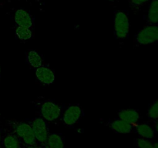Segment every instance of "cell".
<instances>
[{
    "label": "cell",
    "instance_id": "cell-1",
    "mask_svg": "<svg viewBox=\"0 0 158 148\" xmlns=\"http://www.w3.org/2000/svg\"><path fill=\"white\" fill-rule=\"evenodd\" d=\"M114 32L115 38L119 40H125L129 36L130 21L126 12L119 11L114 15Z\"/></svg>",
    "mask_w": 158,
    "mask_h": 148
},
{
    "label": "cell",
    "instance_id": "cell-2",
    "mask_svg": "<svg viewBox=\"0 0 158 148\" xmlns=\"http://www.w3.org/2000/svg\"><path fill=\"white\" fill-rule=\"evenodd\" d=\"M12 128H13L14 134H15L20 139L22 143H24L26 147L35 146L37 144L36 139L29 123H23V122L15 123H13Z\"/></svg>",
    "mask_w": 158,
    "mask_h": 148
},
{
    "label": "cell",
    "instance_id": "cell-3",
    "mask_svg": "<svg viewBox=\"0 0 158 148\" xmlns=\"http://www.w3.org/2000/svg\"><path fill=\"white\" fill-rule=\"evenodd\" d=\"M158 26L149 25L139 31L135 36V42L140 46H145L157 42Z\"/></svg>",
    "mask_w": 158,
    "mask_h": 148
},
{
    "label": "cell",
    "instance_id": "cell-4",
    "mask_svg": "<svg viewBox=\"0 0 158 148\" xmlns=\"http://www.w3.org/2000/svg\"><path fill=\"white\" fill-rule=\"evenodd\" d=\"M36 141L40 145L45 146L49 136V127L46 121L42 117H35L31 120L30 123Z\"/></svg>",
    "mask_w": 158,
    "mask_h": 148
},
{
    "label": "cell",
    "instance_id": "cell-5",
    "mask_svg": "<svg viewBox=\"0 0 158 148\" xmlns=\"http://www.w3.org/2000/svg\"><path fill=\"white\" fill-rule=\"evenodd\" d=\"M40 112L42 118L46 121L52 122L60 117L62 108L60 105L51 100H46L40 104Z\"/></svg>",
    "mask_w": 158,
    "mask_h": 148
},
{
    "label": "cell",
    "instance_id": "cell-6",
    "mask_svg": "<svg viewBox=\"0 0 158 148\" xmlns=\"http://www.w3.org/2000/svg\"><path fill=\"white\" fill-rule=\"evenodd\" d=\"M83 110L77 104L69 105L63 111L62 120L66 126H71L75 125L81 118Z\"/></svg>",
    "mask_w": 158,
    "mask_h": 148
},
{
    "label": "cell",
    "instance_id": "cell-7",
    "mask_svg": "<svg viewBox=\"0 0 158 148\" xmlns=\"http://www.w3.org/2000/svg\"><path fill=\"white\" fill-rule=\"evenodd\" d=\"M35 73L37 80L40 83L46 85V86L52 84L55 81V73L47 66H43L42 65L40 67L36 68L35 70Z\"/></svg>",
    "mask_w": 158,
    "mask_h": 148
},
{
    "label": "cell",
    "instance_id": "cell-8",
    "mask_svg": "<svg viewBox=\"0 0 158 148\" xmlns=\"http://www.w3.org/2000/svg\"><path fill=\"white\" fill-rule=\"evenodd\" d=\"M14 19H15V23L19 26H23V27H28L32 29V26H33V19H32V15L24 9H18L14 15Z\"/></svg>",
    "mask_w": 158,
    "mask_h": 148
},
{
    "label": "cell",
    "instance_id": "cell-9",
    "mask_svg": "<svg viewBox=\"0 0 158 148\" xmlns=\"http://www.w3.org/2000/svg\"><path fill=\"white\" fill-rule=\"evenodd\" d=\"M110 127L114 132L121 134H130L134 129V126L120 118L111 121L110 123Z\"/></svg>",
    "mask_w": 158,
    "mask_h": 148
},
{
    "label": "cell",
    "instance_id": "cell-10",
    "mask_svg": "<svg viewBox=\"0 0 158 148\" xmlns=\"http://www.w3.org/2000/svg\"><path fill=\"white\" fill-rule=\"evenodd\" d=\"M118 117L127 123H131L133 126H136L140 118L138 111L134 109H120L118 112Z\"/></svg>",
    "mask_w": 158,
    "mask_h": 148
},
{
    "label": "cell",
    "instance_id": "cell-11",
    "mask_svg": "<svg viewBox=\"0 0 158 148\" xmlns=\"http://www.w3.org/2000/svg\"><path fill=\"white\" fill-rule=\"evenodd\" d=\"M134 129L137 134L142 138L152 140L155 137V130L154 127L148 123H137L136 126H134Z\"/></svg>",
    "mask_w": 158,
    "mask_h": 148
},
{
    "label": "cell",
    "instance_id": "cell-12",
    "mask_svg": "<svg viewBox=\"0 0 158 148\" xmlns=\"http://www.w3.org/2000/svg\"><path fill=\"white\" fill-rule=\"evenodd\" d=\"M45 146L47 148H65L64 140L61 134H49Z\"/></svg>",
    "mask_w": 158,
    "mask_h": 148
},
{
    "label": "cell",
    "instance_id": "cell-13",
    "mask_svg": "<svg viewBox=\"0 0 158 148\" xmlns=\"http://www.w3.org/2000/svg\"><path fill=\"white\" fill-rule=\"evenodd\" d=\"M148 22L151 25L158 24V0H152L147 15Z\"/></svg>",
    "mask_w": 158,
    "mask_h": 148
},
{
    "label": "cell",
    "instance_id": "cell-14",
    "mask_svg": "<svg viewBox=\"0 0 158 148\" xmlns=\"http://www.w3.org/2000/svg\"><path fill=\"white\" fill-rule=\"evenodd\" d=\"M3 146L4 148H20L21 140L14 134H7L3 138Z\"/></svg>",
    "mask_w": 158,
    "mask_h": 148
},
{
    "label": "cell",
    "instance_id": "cell-15",
    "mask_svg": "<svg viewBox=\"0 0 158 148\" xmlns=\"http://www.w3.org/2000/svg\"><path fill=\"white\" fill-rule=\"evenodd\" d=\"M26 60H27V63L32 68H35V69L40 67L43 65V59H42L41 56L35 50L29 51L28 52Z\"/></svg>",
    "mask_w": 158,
    "mask_h": 148
},
{
    "label": "cell",
    "instance_id": "cell-16",
    "mask_svg": "<svg viewBox=\"0 0 158 148\" xmlns=\"http://www.w3.org/2000/svg\"><path fill=\"white\" fill-rule=\"evenodd\" d=\"M15 32L16 36L21 40L30 39L32 37V31L31 28L18 26L15 28Z\"/></svg>",
    "mask_w": 158,
    "mask_h": 148
},
{
    "label": "cell",
    "instance_id": "cell-17",
    "mask_svg": "<svg viewBox=\"0 0 158 148\" xmlns=\"http://www.w3.org/2000/svg\"><path fill=\"white\" fill-rule=\"evenodd\" d=\"M148 117L153 120H158V100H156L149 107L148 111Z\"/></svg>",
    "mask_w": 158,
    "mask_h": 148
},
{
    "label": "cell",
    "instance_id": "cell-18",
    "mask_svg": "<svg viewBox=\"0 0 158 148\" xmlns=\"http://www.w3.org/2000/svg\"><path fill=\"white\" fill-rule=\"evenodd\" d=\"M135 144L137 148H154V143H152L151 140L142 138V137L136 139Z\"/></svg>",
    "mask_w": 158,
    "mask_h": 148
},
{
    "label": "cell",
    "instance_id": "cell-19",
    "mask_svg": "<svg viewBox=\"0 0 158 148\" xmlns=\"http://www.w3.org/2000/svg\"><path fill=\"white\" fill-rule=\"evenodd\" d=\"M131 4L135 6H141L148 2L149 0H129Z\"/></svg>",
    "mask_w": 158,
    "mask_h": 148
},
{
    "label": "cell",
    "instance_id": "cell-20",
    "mask_svg": "<svg viewBox=\"0 0 158 148\" xmlns=\"http://www.w3.org/2000/svg\"><path fill=\"white\" fill-rule=\"evenodd\" d=\"M154 130H155V132L158 134V120H156L155 123H154Z\"/></svg>",
    "mask_w": 158,
    "mask_h": 148
},
{
    "label": "cell",
    "instance_id": "cell-21",
    "mask_svg": "<svg viewBox=\"0 0 158 148\" xmlns=\"http://www.w3.org/2000/svg\"><path fill=\"white\" fill-rule=\"evenodd\" d=\"M26 148H47L46 146H43V145H41V146H37V145H35V146H28V147Z\"/></svg>",
    "mask_w": 158,
    "mask_h": 148
},
{
    "label": "cell",
    "instance_id": "cell-22",
    "mask_svg": "<svg viewBox=\"0 0 158 148\" xmlns=\"http://www.w3.org/2000/svg\"><path fill=\"white\" fill-rule=\"evenodd\" d=\"M154 148H158V141L154 143Z\"/></svg>",
    "mask_w": 158,
    "mask_h": 148
},
{
    "label": "cell",
    "instance_id": "cell-23",
    "mask_svg": "<svg viewBox=\"0 0 158 148\" xmlns=\"http://www.w3.org/2000/svg\"><path fill=\"white\" fill-rule=\"evenodd\" d=\"M107 1H110V2H114V1H115V0H107Z\"/></svg>",
    "mask_w": 158,
    "mask_h": 148
},
{
    "label": "cell",
    "instance_id": "cell-24",
    "mask_svg": "<svg viewBox=\"0 0 158 148\" xmlns=\"http://www.w3.org/2000/svg\"><path fill=\"white\" fill-rule=\"evenodd\" d=\"M0 138H1V132H0Z\"/></svg>",
    "mask_w": 158,
    "mask_h": 148
},
{
    "label": "cell",
    "instance_id": "cell-25",
    "mask_svg": "<svg viewBox=\"0 0 158 148\" xmlns=\"http://www.w3.org/2000/svg\"><path fill=\"white\" fill-rule=\"evenodd\" d=\"M0 72H1V69H0Z\"/></svg>",
    "mask_w": 158,
    "mask_h": 148
},
{
    "label": "cell",
    "instance_id": "cell-26",
    "mask_svg": "<svg viewBox=\"0 0 158 148\" xmlns=\"http://www.w3.org/2000/svg\"><path fill=\"white\" fill-rule=\"evenodd\" d=\"M157 42H158V39H157Z\"/></svg>",
    "mask_w": 158,
    "mask_h": 148
},
{
    "label": "cell",
    "instance_id": "cell-27",
    "mask_svg": "<svg viewBox=\"0 0 158 148\" xmlns=\"http://www.w3.org/2000/svg\"><path fill=\"white\" fill-rule=\"evenodd\" d=\"M20 148H21V147H20Z\"/></svg>",
    "mask_w": 158,
    "mask_h": 148
}]
</instances>
